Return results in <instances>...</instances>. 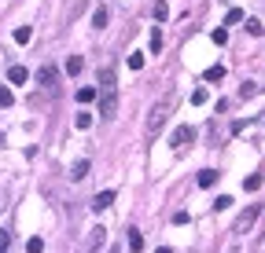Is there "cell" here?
<instances>
[{
  "label": "cell",
  "mask_w": 265,
  "mask_h": 253,
  "mask_svg": "<svg viewBox=\"0 0 265 253\" xmlns=\"http://www.w3.org/2000/svg\"><path fill=\"white\" fill-rule=\"evenodd\" d=\"M236 22H243V11H240V8H228V15H225V26H236Z\"/></svg>",
  "instance_id": "22"
},
{
  "label": "cell",
  "mask_w": 265,
  "mask_h": 253,
  "mask_svg": "<svg viewBox=\"0 0 265 253\" xmlns=\"http://www.w3.org/2000/svg\"><path fill=\"white\" fill-rule=\"evenodd\" d=\"M177 110V92H166V96L155 103L151 110H148V125H144V136L148 139H159V132L166 129V121H169V114Z\"/></svg>",
  "instance_id": "1"
},
{
  "label": "cell",
  "mask_w": 265,
  "mask_h": 253,
  "mask_svg": "<svg viewBox=\"0 0 265 253\" xmlns=\"http://www.w3.org/2000/svg\"><path fill=\"white\" fill-rule=\"evenodd\" d=\"M96 99V85H85V88H77V103H92Z\"/></svg>",
  "instance_id": "15"
},
{
  "label": "cell",
  "mask_w": 265,
  "mask_h": 253,
  "mask_svg": "<svg viewBox=\"0 0 265 253\" xmlns=\"http://www.w3.org/2000/svg\"><path fill=\"white\" fill-rule=\"evenodd\" d=\"M89 176V158H81V162H74V169H70V184H81Z\"/></svg>",
  "instance_id": "8"
},
{
  "label": "cell",
  "mask_w": 265,
  "mask_h": 253,
  "mask_svg": "<svg viewBox=\"0 0 265 253\" xmlns=\"http://www.w3.org/2000/svg\"><path fill=\"white\" fill-rule=\"evenodd\" d=\"M100 88H118V85H114V66H111V62L100 70Z\"/></svg>",
  "instance_id": "10"
},
{
  "label": "cell",
  "mask_w": 265,
  "mask_h": 253,
  "mask_svg": "<svg viewBox=\"0 0 265 253\" xmlns=\"http://www.w3.org/2000/svg\"><path fill=\"white\" fill-rule=\"evenodd\" d=\"M240 96H243V99L258 96V81H243V85H240Z\"/></svg>",
  "instance_id": "18"
},
{
  "label": "cell",
  "mask_w": 265,
  "mask_h": 253,
  "mask_svg": "<svg viewBox=\"0 0 265 253\" xmlns=\"http://www.w3.org/2000/svg\"><path fill=\"white\" fill-rule=\"evenodd\" d=\"M247 33H251V37H261V33H265V26H261L258 19H247Z\"/></svg>",
  "instance_id": "23"
},
{
  "label": "cell",
  "mask_w": 265,
  "mask_h": 253,
  "mask_svg": "<svg viewBox=\"0 0 265 253\" xmlns=\"http://www.w3.org/2000/svg\"><path fill=\"white\" fill-rule=\"evenodd\" d=\"M81 70H85V59H81V55H70V59H67V74H70V77H77Z\"/></svg>",
  "instance_id": "12"
},
{
  "label": "cell",
  "mask_w": 265,
  "mask_h": 253,
  "mask_svg": "<svg viewBox=\"0 0 265 253\" xmlns=\"http://www.w3.org/2000/svg\"><path fill=\"white\" fill-rule=\"evenodd\" d=\"M30 37H34V29H30V26H19V29H15V44H30Z\"/></svg>",
  "instance_id": "17"
},
{
  "label": "cell",
  "mask_w": 265,
  "mask_h": 253,
  "mask_svg": "<svg viewBox=\"0 0 265 253\" xmlns=\"http://www.w3.org/2000/svg\"><path fill=\"white\" fill-rule=\"evenodd\" d=\"M166 19H169V8L159 0V4H155V22H166Z\"/></svg>",
  "instance_id": "24"
},
{
  "label": "cell",
  "mask_w": 265,
  "mask_h": 253,
  "mask_svg": "<svg viewBox=\"0 0 265 253\" xmlns=\"http://www.w3.org/2000/svg\"><path fill=\"white\" fill-rule=\"evenodd\" d=\"M151 52H155V55L162 52V29H159V26L151 29Z\"/></svg>",
  "instance_id": "21"
},
{
  "label": "cell",
  "mask_w": 265,
  "mask_h": 253,
  "mask_svg": "<svg viewBox=\"0 0 265 253\" xmlns=\"http://www.w3.org/2000/svg\"><path fill=\"white\" fill-rule=\"evenodd\" d=\"M74 125H77L81 132H85V129H92V114H89V110H81V114L74 118Z\"/></svg>",
  "instance_id": "19"
},
{
  "label": "cell",
  "mask_w": 265,
  "mask_h": 253,
  "mask_svg": "<svg viewBox=\"0 0 265 253\" xmlns=\"http://www.w3.org/2000/svg\"><path fill=\"white\" fill-rule=\"evenodd\" d=\"M26 253H44V242L37 239V235H34V239H30V242H26Z\"/></svg>",
  "instance_id": "27"
},
{
  "label": "cell",
  "mask_w": 265,
  "mask_h": 253,
  "mask_svg": "<svg viewBox=\"0 0 265 253\" xmlns=\"http://www.w3.org/2000/svg\"><path fill=\"white\" fill-rule=\"evenodd\" d=\"M26 77H30L26 66H11V70H8V81H11V85H26Z\"/></svg>",
  "instance_id": "11"
},
{
  "label": "cell",
  "mask_w": 265,
  "mask_h": 253,
  "mask_svg": "<svg viewBox=\"0 0 265 253\" xmlns=\"http://www.w3.org/2000/svg\"><path fill=\"white\" fill-rule=\"evenodd\" d=\"M207 99H210V92H207V88H195V92H192V103H195V106H202Z\"/></svg>",
  "instance_id": "25"
},
{
  "label": "cell",
  "mask_w": 265,
  "mask_h": 253,
  "mask_svg": "<svg viewBox=\"0 0 265 253\" xmlns=\"http://www.w3.org/2000/svg\"><path fill=\"white\" fill-rule=\"evenodd\" d=\"M217 176H221V172H214V169H202V172H199V187H214V184H217Z\"/></svg>",
  "instance_id": "13"
},
{
  "label": "cell",
  "mask_w": 265,
  "mask_h": 253,
  "mask_svg": "<svg viewBox=\"0 0 265 253\" xmlns=\"http://www.w3.org/2000/svg\"><path fill=\"white\" fill-rule=\"evenodd\" d=\"M111 253H122V249H111Z\"/></svg>",
  "instance_id": "32"
},
{
  "label": "cell",
  "mask_w": 265,
  "mask_h": 253,
  "mask_svg": "<svg viewBox=\"0 0 265 253\" xmlns=\"http://www.w3.org/2000/svg\"><path fill=\"white\" fill-rule=\"evenodd\" d=\"M0 106H4V110L11 106V88H4V85H0Z\"/></svg>",
  "instance_id": "29"
},
{
  "label": "cell",
  "mask_w": 265,
  "mask_h": 253,
  "mask_svg": "<svg viewBox=\"0 0 265 253\" xmlns=\"http://www.w3.org/2000/svg\"><path fill=\"white\" fill-rule=\"evenodd\" d=\"M107 246V228L100 224V228H92L89 231V242H85V253H100Z\"/></svg>",
  "instance_id": "5"
},
{
  "label": "cell",
  "mask_w": 265,
  "mask_h": 253,
  "mask_svg": "<svg viewBox=\"0 0 265 253\" xmlns=\"http://www.w3.org/2000/svg\"><path fill=\"white\" fill-rule=\"evenodd\" d=\"M92 26H96V29H103V26H107V8H103V4L92 11Z\"/></svg>",
  "instance_id": "16"
},
{
  "label": "cell",
  "mask_w": 265,
  "mask_h": 253,
  "mask_svg": "<svg viewBox=\"0 0 265 253\" xmlns=\"http://www.w3.org/2000/svg\"><path fill=\"white\" fill-rule=\"evenodd\" d=\"M8 246H11V231H0V253H8Z\"/></svg>",
  "instance_id": "31"
},
{
  "label": "cell",
  "mask_w": 265,
  "mask_h": 253,
  "mask_svg": "<svg viewBox=\"0 0 265 253\" xmlns=\"http://www.w3.org/2000/svg\"><path fill=\"white\" fill-rule=\"evenodd\" d=\"M96 99H100V118L111 121L118 114V88H96Z\"/></svg>",
  "instance_id": "2"
},
{
  "label": "cell",
  "mask_w": 265,
  "mask_h": 253,
  "mask_svg": "<svg viewBox=\"0 0 265 253\" xmlns=\"http://www.w3.org/2000/svg\"><path fill=\"white\" fill-rule=\"evenodd\" d=\"M258 213H261V205H247V209L240 213V220H236V228H232V231H236V235H247V231L254 228V220H258Z\"/></svg>",
  "instance_id": "3"
},
{
  "label": "cell",
  "mask_w": 265,
  "mask_h": 253,
  "mask_svg": "<svg viewBox=\"0 0 265 253\" xmlns=\"http://www.w3.org/2000/svg\"><path fill=\"white\" fill-rule=\"evenodd\" d=\"M126 246H129V253H140V249H144V239H140V231H136V228L126 231Z\"/></svg>",
  "instance_id": "9"
},
{
  "label": "cell",
  "mask_w": 265,
  "mask_h": 253,
  "mask_svg": "<svg viewBox=\"0 0 265 253\" xmlns=\"http://www.w3.org/2000/svg\"><path fill=\"white\" fill-rule=\"evenodd\" d=\"M55 81H59V74H55V66H52V62H44V66L37 70V85L52 92V88H55Z\"/></svg>",
  "instance_id": "6"
},
{
  "label": "cell",
  "mask_w": 265,
  "mask_h": 253,
  "mask_svg": "<svg viewBox=\"0 0 265 253\" xmlns=\"http://www.w3.org/2000/svg\"><path fill=\"white\" fill-rule=\"evenodd\" d=\"M221 77H225V66L217 62V66H210L207 74H202V81H210V85H214V81H221Z\"/></svg>",
  "instance_id": "14"
},
{
  "label": "cell",
  "mask_w": 265,
  "mask_h": 253,
  "mask_svg": "<svg viewBox=\"0 0 265 253\" xmlns=\"http://www.w3.org/2000/svg\"><path fill=\"white\" fill-rule=\"evenodd\" d=\"M228 205H232V198H228V195H217V202H214V213H225Z\"/></svg>",
  "instance_id": "26"
},
{
  "label": "cell",
  "mask_w": 265,
  "mask_h": 253,
  "mask_svg": "<svg viewBox=\"0 0 265 253\" xmlns=\"http://www.w3.org/2000/svg\"><path fill=\"white\" fill-rule=\"evenodd\" d=\"M111 205H114V191H100L96 198H92V209H96V213L111 209Z\"/></svg>",
  "instance_id": "7"
},
{
  "label": "cell",
  "mask_w": 265,
  "mask_h": 253,
  "mask_svg": "<svg viewBox=\"0 0 265 253\" xmlns=\"http://www.w3.org/2000/svg\"><path fill=\"white\" fill-rule=\"evenodd\" d=\"M192 139H195V129H192V125H177V129H173V136H169V147H173V151H181V147H188Z\"/></svg>",
  "instance_id": "4"
},
{
  "label": "cell",
  "mask_w": 265,
  "mask_h": 253,
  "mask_svg": "<svg viewBox=\"0 0 265 253\" xmlns=\"http://www.w3.org/2000/svg\"><path fill=\"white\" fill-rule=\"evenodd\" d=\"M261 184H265V180L258 176V172H251V176H247V180H243V191H258V187H261Z\"/></svg>",
  "instance_id": "20"
},
{
  "label": "cell",
  "mask_w": 265,
  "mask_h": 253,
  "mask_svg": "<svg viewBox=\"0 0 265 253\" xmlns=\"http://www.w3.org/2000/svg\"><path fill=\"white\" fill-rule=\"evenodd\" d=\"M140 66H144V55L133 52V55H129V70H140Z\"/></svg>",
  "instance_id": "30"
},
{
  "label": "cell",
  "mask_w": 265,
  "mask_h": 253,
  "mask_svg": "<svg viewBox=\"0 0 265 253\" xmlns=\"http://www.w3.org/2000/svg\"><path fill=\"white\" fill-rule=\"evenodd\" d=\"M210 37H214V44H225V41H228V29H221V26H217Z\"/></svg>",
  "instance_id": "28"
}]
</instances>
